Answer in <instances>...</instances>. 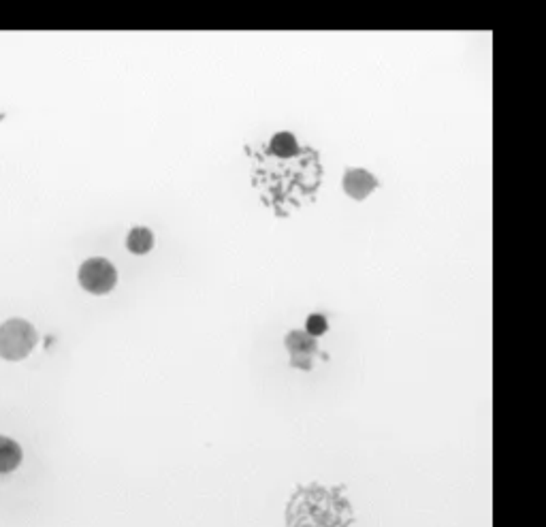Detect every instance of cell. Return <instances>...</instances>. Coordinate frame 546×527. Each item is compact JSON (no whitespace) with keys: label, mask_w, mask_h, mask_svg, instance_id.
<instances>
[{"label":"cell","mask_w":546,"mask_h":527,"mask_svg":"<svg viewBox=\"0 0 546 527\" xmlns=\"http://www.w3.org/2000/svg\"><path fill=\"white\" fill-rule=\"evenodd\" d=\"M352 510L340 489L311 485L299 489L288 506L290 527H348Z\"/></svg>","instance_id":"6da1fadb"},{"label":"cell","mask_w":546,"mask_h":527,"mask_svg":"<svg viewBox=\"0 0 546 527\" xmlns=\"http://www.w3.org/2000/svg\"><path fill=\"white\" fill-rule=\"evenodd\" d=\"M37 342V329L22 318H11L0 325V357L7 361L26 359L35 350Z\"/></svg>","instance_id":"7a4b0ae2"},{"label":"cell","mask_w":546,"mask_h":527,"mask_svg":"<svg viewBox=\"0 0 546 527\" xmlns=\"http://www.w3.org/2000/svg\"><path fill=\"white\" fill-rule=\"evenodd\" d=\"M118 272L107 258H88L79 270V284L92 295H107L116 289Z\"/></svg>","instance_id":"3957f363"},{"label":"cell","mask_w":546,"mask_h":527,"mask_svg":"<svg viewBox=\"0 0 546 527\" xmlns=\"http://www.w3.org/2000/svg\"><path fill=\"white\" fill-rule=\"evenodd\" d=\"M286 348L290 350L295 367L309 369V365H311L309 357L316 352V337L314 335L301 333V331H290L288 337H286Z\"/></svg>","instance_id":"277c9868"},{"label":"cell","mask_w":546,"mask_h":527,"mask_svg":"<svg viewBox=\"0 0 546 527\" xmlns=\"http://www.w3.org/2000/svg\"><path fill=\"white\" fill-rule=\"evenodd\" d=\"M376 184H378L376 178L372 173H367L365 169H350L344 175V190L348 197H352L357 201L365 199L376 188Z\"/></svg>","instance_id":"5b68a950"},{"label":"cell","mask_w":546,"mask_h":527,"mask_svg":"<svg viewBox=\"0 0 546 527\" xmlns=\"http://www.w3.org/2000/svg\"><path fill=\"white\" fill-rule=\"evenodd\" d=\"M22 446L11 440L0 436V474H9L13 470H18V465L22 463Z\"/></svg>","instance_id":"8992f818"},{"label":"cell","mask_w":546,"mask_h":527,"mask_svg":"<svg viewBox=\"0 0 546 527\" xmlns=\"http://www.w3.org/2000/svg\"><path fill=\"white\" fill-rule=\"evenodd\" d=\"M126 248L133 254H148L154 248V235L146 226H135L126 237Z\"/></svg>","instance_id":"52a82bcc"},{"label":"cell","mask_w":546,"mask_h":527,"mask_svg":"<svg viewBox=\"0 0 546 527\" xmlns=\"http://www.w3.org/2000/svg\"><path fill=\"white\" fill-rule=\"evenodd\" d=\"M269 150H271L273 154H278V156L288 158V156H295V154L299 152V146H297V139H295L290 133H278V135L271 139Z\"/></svg>","instance_id":"ba28073f"},{"label":"cell","mask_w":546,"mask_h":527,"mask_svg":"<svg viewBox=\"0 0 546 527\" xmlns=\"http://www.w3.org/2000/svg\"><path fill=\"white\" fill-rule=\"evenodd\" d=\"M305 329H307L309 335L320 337V335L326 331V318L320 316V314H311V316L307 318V323H305Z\"/></svg>","instance_id":"9c48e42d"}]
</instances>
